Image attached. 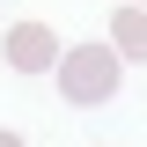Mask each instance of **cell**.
<instances>
[{
	"mask_svg": "<svg viewBox=\"0 0 147 147\" xmlns=\"http://www.w3.org/2000/svg\"><path fill=\"white\" fill-rule=\"evenodd\" d=\"M118 52H103V44H81V52L59 59V96H74V103H103V96H118Z\"/></svg>",
	"mask_w": 147,
	"mask_h": 147,
	"instance_id": "6da1fadb",
	"label": "cell"
},
{
	"mask_svg": "<svg viewBox=\"0 0 147 147\" xmlns=\"http://www.w3.org/2000/svg\"><path fill=\"white\" fill-rule=\"evenodd\" d=\"M0 147H22V140H15V132H0Z\"/></svg>",
	"mask_w": 147,
	"mask_h": 147,
	"instance_id": "3957f363",
	"label": "cell"
},
{
	"mask_svg": "<svg viewBox=\"0 0 147 147\" xmlns=\"http://www.w3.org/2000/svg\"><path fill=\"white\" fill-rule=\"evenodd\" d=\"M7 59H15V66H59V44H52V30H44V22H22L15 37H7Z\"/></svg>",
	"mask_w": 147,
	"mask_h": 147,
	"instance_id": "7a4b0ae2",
	"label": "cell"
}]
</instances>
